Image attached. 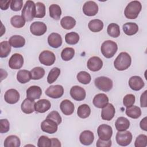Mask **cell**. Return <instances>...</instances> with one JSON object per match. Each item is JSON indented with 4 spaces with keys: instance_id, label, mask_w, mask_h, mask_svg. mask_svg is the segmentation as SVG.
<instances>
[{
    "instance_id": "44dd1931",
    "label": "cell",
    "mask_w": 147,
    "mask_h": 147,
    "mask_svg": "<svg viewBox=\"0 0 147 147\" xmlns=\"http://www.w3.org/2000/svg\"><path fill=\"white\" fill-rule=\"evenodd\" d=\"M51 107V103L49 100L45 99H42L35 103L34 109L37 113H44L49 110Z\"/></svg>"
},
{
    "instance_id": "d6986e66",
    "label": "cell",
    "mask_w": 147,
    "mask_h": 147,
    "mask_svg": "<svg viewBox=\"0 0 147 147\" xmlns=\"http://www.w3.org/2000/svg\"><path fill=\"white\" fill-rule=\"evenodd\" d=\"M92 103L96 107L102 109L109 103V98L105 94H98L94 96Z\"/></svg>"
},
{
    "instance_id": "ee69618b",
    "label": "cell",
    "mask_w": 147,
    "mask_h": 147,
    "mask_svg": "<svg viewBox=\"0 0 147 147\" xmlns=\"http://www.w3.org/2000/svg\"><path fill=\"white\" fill-rule=\"evenodd\" d=\"M36 18H42L45 16V5L40 2H38L36 3Z\"/></svg>"
},
{
    "instance_id": "7bdbcfd3",
    "label": "cell",
    "mask_w": 147,
    "mask_h": 147,
    "mask_svg": "<svg viewBox=\"0 0 147 147\" xmlns=\"http://www.w3.org/2000/svg\"><path fill=\"white\" fill-rule=\"evenodd\" d=\"M75 55V50L71 47H67L63 49L61 53V57L64 61H69L71 60Z\"/></svg>"
},
{
    "instance_id": "ac0fdd59",
    "label": "cell",
    "mask_w": 147,
    "mask_h": 147,
    "mask_svg": "<svg viewBox=\"0 0 147 147\" xmlns=\"http://www.w3.org/2000/svg\"><path fill=\"white\" fill-rule=\"evenodd\" d=\"M129 86L131 90L139 91L144 87L145 83L140 76H133L129 79Z\"/></svg>"
},
{
    "instance_id": "60d3db41",
    "label": "cell",
    "mask_w": 147,
    "mask_h": 147,
    "mask_svg": "<svg viewBox=\"0 0 147 147\" xmlns=\"http://www.w3.org/2000/svg\"><path fill=\"white\" fill-rule=\"evenodd\" d=\"M60 69L57 67L52 68L47 76V82L49 84H52L55 82L60 74Z\"/></svg>"
},
{
    "instance_id": "d4e9b609",
    "label": "cell",
    "mask_w": 147,
    "mask_h": 147,
    "mask_svg": "<svg viewBox=\"0 0 147 147\" xmlns=\"http://www.w3.org/2000/svg\"><path fill=\"white\" fill-rule=\"evenodd\" d=\"M34 105L35 102L34 100H32L27 98L22 102L21 108L23 113L29 114L33 113L34 111H35Z\"/></svg>"
},
{
    "instance_id": "816d5d0a",
    "label": "cell",
    "mask_w": 147,
    "mask_h": 147,
    "mask_svg": "<svg viewBox=\"0 0 147 147\" xmlns=\"http://www.w3.org/2000/svg\"><path fill=\"white\" fill-rule=\"evenodd\" d=\"M96 146L97 147H110L111 146V139L109 140H103L99 138L97 140Z\"/></svg>"
},
{
    "instance_id": "bcb514c9",
    "label": "cell",
    "mask_w": 147,
    "mask_h": 147,
    "mask_svg": "<svg viewBox=\"0 0 147 147\" xmlns=\"http://www.w3.org/2000/svg\"><path fill=\"white\" fill-rule=\"evenodd\" d=\"M51 139L45 136H41L39 137L37 142L38 147H50L51 146Z\"/></svg>"
},
{
    "instance_id": "7402d4cb",
    "label": "cell",
    "mask_w": 147,
    "mask_h": 147,
    "mask_svg": "<svg viewBox=\"0 0 147 147\" xmlns=\"http://www.w3.org/2000/svg\"><path fill=\"white\" fill-rule=\"evenodd\" d=\"M79 140L82 144L84 145H90L94 140V133L90 130H84L80 133Z\"/></svg>"
},
{
    "instance_id": "836d02e7",
    "label": "cell",
    "mask_w": 147,
    "mask_h": 147,
    "mask_svg": "<svg viewBox=\"0 0 147 147\" xmlns=\"http://www.w3.org/2000/svg\"><path fill=\"white\" fill-rule=\"evenodd\" d=\"M49 16L51 18L58 20L60 19L61 15V9L57 4H52L49 7Z\"/></svg>"
},
{
    "instance_id": "6da1fadb",
    "label": "cell",
    "mask_w": 147,
    "mask_h": 147,
    "mask_svg": "<svg viewBox=\"0 0 147 147\" xmlns=\"http://www.w3.org/2000/svg\"><path fill=\"white\" fill-rule=\"evenodd\" d=\"M131 58L129 53L125 52H121L114 61V66L118 71L127 69L131 65Z\"/></svg>"
},
{
    "instance_id": "e575fe53",
    "label": "cell",
    "mask_w": 147,
    "mask_h": 147,
    "mask_svg": "<svg viewBox=\"0 0 147 147\" xmlns=\"http://www.w3.org/2000/svg\"><path fill=\"white\" fill-rule=\"evenodd\" d=\"M91 114V109L87 104H83L78 108L77 114L81 118H86L90 116Z\"/></svg>"
},
{
    "instance_id": "db71d44e",
    "label": "cell",
    "mask_w": 147,
    "mask_h": 147,
    "mask_svg": "<svg viewBox=\"0 0 147 147\" xmlns=\"http://www.w3.org/2000/svg\"><path fill=\"white\" fill-rule=\"evenodd\" d=\"M11 1H4L1 0L0 1V7L2 10H6L8 9L9 6V4H10Z\"/></svg>"
},
{
    "instance_id": "f35d334b",
    "label": "cell",
    "mask_w": 147,
    "mask_h": 147,
    "mask_svg": "<svg viewBox=\"0 0 147 147\" xmlns=\"http://www.w3.org/2000/svg\"><path fill=\"white\" fill-rule=\"evenodd\" d=\"M79 35L74 32H69L65 36V41L69 45L76 44L79 42Z\"/></svg>"
},
{
    "instance_id": "9c48e42d",
    "label": "cell",
    "mask_w": 147,
    "mask_h": 147,
    "mask_svg": "<svg viewBox=\"0 0 147 147\" xmlns=\"http://www.w3.org/2000/svg\"><path fill=\"white\" fill-rule=\"evenodd\" d=\"M45 94L52 98L57 99L61 97L64 94V88L59 84L49 86L45 90Z\"/></svg>"
},
{
    "instance_id": "8fae6325",
    "label": "cell",
    "mask_w": 147,
    "mask_h": 147,
    "mask_svg": "<svg viewBox=\"0 0 147 147\" xmlns=\"http://www.w3.org/2000/svg\"><path fill=\"white\" fill-rule=\"evenodd\" d=\"M47 30V28L45 24L40 21L34 22L30 26V30L32 34L37 36L45 34Z\"/></svg>"
},
{
    "instance_id": "8d00e7d4",
    "label": "cell",
    "mask_w": 147,
    "mask_h": 147,
    "mask_svg": "<svg viewBox=\"0 0 147 147\" xmlns=\"http://www.w3.org/2000/svg\"><path fill=\"white\" fill-rule=\"evenodd\" d=\"M11 45L7 41H3L0 43V57L1 58L6 57L11 51Z\"/></svg>"
},
{
    "instance_id": "4316f807",
    "label": "cell",
    "mask_w": 147,
    "mask_h": 147,
    "mask_svg": "<svg viewBox=\"0 0 147 147\" xmlns=\"http://www.w3.org/2000/svg\"><path fill=\"white\" fill-rule=\"evenodd\" d=\"M115 126L116 129L119 131L126 130L130 126V121L125 117H119L116 120Z\"/></svg>"
},
{
    "instance_id": "ab89813d",
    "label": "cell",
    "mask_w": 147,
    "mask_h": 147,
    "mask_svg": "<svg viewBox=\"0 0 147 147\" xmlns=\"http://www.w3.org/2000/svg\"><path fill=\"white\" fill-rule=\"evenodd\" d=\"M30 72L33 80H39L42 78L45 75V70L41 67H34Z\"/></svg>"
},
{
    "instance_id": "7a4b0ae2",
    "label": "cell",
    "mask_w": 147,
    "mask_h": 147,
    "mask_svg": "<svg viewBox=\"0 0 147 147\" xmlns=\"http://www.w3.org/2000/svg\"><path fill=\"white\" fill-rule=\"evenodd\" d=\"M142 5L138 1H133L129 2L124 10V14L128 19H136L141 11Z\"/></svg>"
},
{
    "instance_id": "d590c367",
    "label": "cell",
    "mask_w": 147,
    "mask_h": 147,
    "mask_svg": "<svg viewBox=\"0 0 147 147\" xmlns=\"http://www.w3.org/2000/svg\"><path fill=\"white\" fill-rule=\"evenodd\" d=\"M107 34L113 38H117L120 35V29L118 24L115 23L110 24L107 28Z\"/></svg>"
},
{
    "instance_id": "3957f363",
    "label": "cell",
    "mask_w": 147,
    "mask_h": 147,
    "mask_svg": "<svg viewBox=\"0 0 147 147\" xmlns=\"http://www.w3.org/2000/svg\"><path fill=\"white\" fill-rule=\"evenodd\" d=\"M118 50L117 43L112 40H106L104 41L100 47L102 55L107 59L113 57Z\"/></svg>"
},
{
    "instance_id": "f1b7e54d",
    "label": "cell",
    "mask_w": 147,
    "mask_h": 147,
    "mask_svg": "<svg viewBox=\"0 0 147 147\" xmlns=\"http://www.w3.org/2000/svg\"><path fill=\"white\" fill-rule=\"evenodd\" d=\"M17 79L22 84L29 82L32 79L30 72L26 69H21L18 71L17 74Z\"/></svg>"
},
{
    "instance_id": "681fc988",
    "label": "cell",
    "mask_w": 147,
    "mask_h": 147,
    "mask_svg": "<svg viewBox=\"0 0 147 147\" xmlns=\"http://www.w3.org/2000/svg\"><path fill=\"white\" fill-rule=\"evenodd\" d=\"M23 6V1L22 0H13L11 1L10 8L15 11H20Z\"/></svg>"
},
{
    "instance_id": "7dc6e473",
    "label": "cell",
    "mask_w": 147,
    "mask_h": 147,
    "mask_svg": "<svg viewBox=\"0 0 147 147\" xmlns=\"http://www.w3.org/2000/svg\"><path fill=\"white\" fill-rule=\"evenodd\" d=\"M136 100V98L135 96L133 94H129L126 95L123 99V105L127 107L133 106Z\"/></svg>"
},
{
    "instance_id": "5b68a950",
    "label": "cell",
    "mask_w": 147,
    "mask_h": 147,
    "mask_svg": "<svg viewBox=\"0 0 147 147\" xmlns=\"http://www.w3.org/2000/svg\"><path fill=\"white\" fill-rule=\"evenodd\" d=\"M95 86L100 90L107 92L111 90L113 86V83L111 79L106 76H99L94 80Z\"/></svg>"
},
{
    "instance_id": "8992f818",
    "label": "cell",
    "mask_w": 147,
    "mask_h": 147,
    "mask_svg": "<svg viewBox=\"0 0 147 147\" xmlns=\"http://www.w3.org/2000/svg\"><path fill=\"white\" fill-rule=\"evenodd\" d=\"M132 134L130 131L124 130L117 133L115 139L117 144L122 146H127L132 141Z\"/></svg>"
},
{
    "instance_id": "4dcf8cb0",
    "label": "cell",
    "mask_w": 147,
    "mask_h": 147,
    "mask_svg": "<svg viewBox=\"0 0 147 147\" xmlns=\"http://www.w3.org/2000/svg\"><path fill=\"white\" fill-rule=\"evenodd\" d=\"M76 23V20L71 16H65L60 20L61 26L67 30L72 29L75 26Z\"/></svg>"
},
{
    "instance_id": "4fadbf2b",
    "label": "cell",
    "mask_w": 147,
    "mask_h": 147,
    "mask_svg": "<svg viewBox=\"0 0 147 147\" xmlns=\"http://www.w3.org/2000/svg\"><path fill=\"white\" fill-rule=\"evenodd\" d=\"M24 64V57L20 53H14L10 58L9 60V66L11 69H20Z\"/></svg>"
},
{
    "instance_id": "ba28073f",
    "label": "cell",
    "mask_w": 147,
    "mask_h": 147,
    "mask_svg": "<svg viewBox=\"0 0 147 147\" xmlns=\"http://www.w3.org/2000/svg\"><path fill=\"white\" fill-rule=\"evenodd\" d=\"M97 134L99 138L101 140H110L113 135L112 127L110 125L106 124H102L98 127Z\"/></svg>"
},
{
    "instance_id": "b9f144b4",
    "label": "cell",
    "mask_w": 147,
    "mask_h": 147,
    "mask_svg": "<svg viewBox=\"0 0 147 147\" xmlns=\"http://www.w3.org/2000/svg\"><path fill=\"white\" fill-rule=\"evenodd\" d=\"M78 82L83 84H87L90 83L91 80V77L89 73L86 71H80L76 76Z\"/></svg>"
},
{
    "instance_id": "484cf974",
    "label": "cell",
    "mask_w": 147,
    "mask_h": 147,
    "mask_svg": "<svg viewBox=\"0 0 147 147\" xmlns=\"http://www.w3.org/2000/svg\"><path fill=\"white\" fill-rule=\"evenodd\" d=\"M9 42L11 47L16 48H18L25 45V40L20 35H14L10 37L9 40Z\"/></svg>"
},
{
    "instance_id": "603a6c76",
    "label": "cell",
    "mask_w": 147,
    "mask_h": 147,
    "mask_svg": "<svg viewBox=\"0 0 147 147\" xmlns=\"http://www.w3.org/2000/svg\"><path fill=\"white\" fill-rule=\"evenodd\" d=\"M42 94L41 88L37 86H32L26 90V96L32 100L39 99Z\"/></svg>"
},
{
    "instance_id": "83f0119b",
    "label": "cell",
    "mask_w": 147,
    "mask_h": 147,
    "mask_svg": "<svg viewBox=\"0 0 147 147\" xmlns=\"http://www.w3.org/2000/svg\"><path fill=\"white\" fill-rule=\"evenodd\" d=\"M122 29L126 35L132 36L138 32V26L136 23L126 22L123 25Z\"/></svg>"
},
{
    "instance_id": "f6af8a7d",
    "label": "cell",
    "mask_w": 147,
    "mask_h": 147,
    "mask_svg": "<svg viewBox=\"0 0 147 147\" xmlns=\"http://www.w3.org/2000/svg\"><path fill=\"white\" fill-rule=\"evenodd\" d=\"M147 145V136L145 134H140L136 139L135 147H145Z\"/></svg>"
},
{
    "instance_id": "30bf717a",
    "label": "cell",
    "mask_w": 147,
    "mask_h": 147,
    "mask_svg": "<svg viewBox=\"0 0 147 147\" xmlns=\"http://www.w3.org/2000/svg\"><path fill=\"white\" fill-rule=\"evenodd\" d=\"M40 126L42 131L48 134L56 133L58 129V125L55 121L48 118H46L43 121Z\"/></svg>"
},
{
    "instance_id": "f546056e",
    "label": "cell",
    "mask_w": 147,
    "mask_h": 147,
    "mask_svg": "<svg viewBox=\"0 0 147 147\" xmlns=\"http://www.w3.org/2000/svg\"><path fill=\"white\" fill-rule=\"evenodd\" d=\"M3 145L5 147H19L21 145V141L18 137L11 135L6 138Z\"/></svg>"
},
{
    "instance_id": "d6a6232c",
    "label": "cell",
    "mask_w": 147,
    "mask_h": 147,
    "mask_svg": "<svg viewBox=\"0 0 147 147\" xmlns=\"http://www.w3.org/2000/svg\"><path fill=\"white\" fill-rule=\"evenodd\" d=\"M89 29L92 32H99L103 28V22L99 19L91 20L88 25Z\"/></svg>"
},
{
    "instance_id": "5bb4252c",
    "label": "cell",
    "mask_w": 147,
    "mask_h": 147,
    "mask_svg": "<svg viewBox=\"0 0 147 147\" xmlns=\"http://www.w3.org/2000/svg\"><path fill=\"white\" fill-rule=\"evenodd\" d=\"M69 93L72 98L77 101H82L84 100L86 96L85 90L79 86H73L71 88Z\"/></svg>"
},
{
    "instance_id": "1f68e13d",
    "label": "cell",
    "mask_w": 147,
    "mask_h": 147,
    "mask_svg": "<svg viewBox=\"0 0 147 147\" xmlns=\"http://www.w3.org/2000/svg\"><path fill=\"white\" fill-rule=\"evenodd\" d=\"M126 114L130 118L133 119H137L141 115V110L140 108L137 106H131L126 107Z\"/></svg>"
},
{
    "instance_id": "9f6ffc18",
    "label": "cell",
    "mask_w": 147,
    "mask_h": 147,
    "mask_svg": "<svg viewBox=\"0 0 147 147\" xmlns=\"http://www.w3.org/2000/svg\"><path fill=\"white\" fill-rule=\"evenodd\" d=\"M51 139V146H57V147H60L61 146V144L60 141L56 138H52Z\"/></svg>"
},
{
    "instance_id": "9a60e30c",
    "label": "cell",
    "mask_w": 147,
    "mask_h": 147,
    "mask_svg": "<svg viewBox=\"0 0 147 147\" xmlns=\"http://www.w3.org/2000/svg\"><path fill=\"white\" fill-rule=\"evenodd\" d=\"M87 66L88 69L91 71H98L102 68L103 61L100 57L98 56H92L88 60Z\"/></svg>"
},
{
    "instance_id": "7c38bea8",
    "label": "cell",
    "mask_w": 147,
    "mask_h": 147,
    "mask_svg": "<svg viewBox=\"0 0 147 147\" xmlns=\"http://www.w3.org/2000/svg\"><path fill=\"white\" fill-rule=\"evenodd\" d=\"M83 11L87 16H94L98 12V6L94 1H87L83 5Z\"/></svg>"
},
{
    "instance_id": "e0dca14e",
    "label": "cell",
    "mask_w": 147,
    "mask_h": 147,
    "mask_svg": "<svg viewBox=\"0 0 147 147\" xmlns=\"http://www.w3.org/2000/svg\"><path fill=\"white\" fill-rule=\"evenodd\" d=\"M115 113V107L111 103H107V105L102 108L101 112V117L102 119L106 121H110L114 117Z\"/></svg>"
},
{
    "instance_id": "2e32d148",
    "label": "cell",
    "mask_w": 147,
    "mask_h": 147,
    "mask_svg": "<svg viewBox=\"0 0 147 147\" xmlns=\"http://www.w3.org/2000/svg\"><path fill=\"white\" fill-rule=\"evenodd\" d=\"M20 94L16 89L11 88L7 90L4 95L5 102L9 104H15L20 99Z\"/></svg>"
},
{
    "instance_id": "cb8c5ba5",
    "label": "cell",
    "mask_w": 147,
    "mask_h": 147,
    "mask_svg": "<svg viewBox=\"0 0 147 147\" xmlns=\"http://www.w3.org/2000/svg\"><path fill=\"white\" fill-rule=\"evenodd\" d=\"M60 108L62 113L65 115H71L75 110L74 103L69 100H63L60 105Z\"/></svg>"
},
{
    "instance_id": "11a10c76",
    "label": "cell",
    "mask_w": 147,
    "mask_h": 147,
    "mask_svg": "<svg viewBox=\"0 0 147 147\" xmlns=\"http://www.w3.org/2000/svg\"><path fill=\"white\" fill-rule=\"evenodd\" d=\"M147 117H144L140 123V126L141 128V129L144 130V131H147Z\"/></svg>"
},
{
    "instance_id": "ffe728a7",
    "label": "cell",
    "mask_w": 147,
    "mask_h": 147,
    "mask_svg": "<svg viewBox=\"0 0 147 147\" xmlns=\"http://www.w3.org/2000/svg\"><path fill=\"white\" fill-rule=\"evenodd\" d=\"M61 36L57 33H52L48 37V42L49 46L53 48H57L62 44Z\"/></svg>"
},
{
    "instance_id": "c3c4849f",
    "label": "cell",
    "mask_w": 147,
    "mask_h": 147,
    "mask_svg": "<svg viewBox=\"0 0 147 147\" xmlns=\"http://www.w3.org/2000/svg\"><path fill=\"white\" fill-rule=\"evenodd\" d=\"M47 118L50 119L55 121L58 125H60L62 121V119H61L60 115L56 111H52L50 112L48 114Z\"/></svg>"
},
{
    "instance_id": "52a82bcc",
    "label": "cell",
    "mask_w": 147,
    "mask_h": 147,
    "mask_svg": "<svg viewBox=\"0 0 147 147\" xmlns=\"http://www.w3.org/2000/svg\"><path fill=\"white\" fill-rule=\"evenodd\" d=\"M40 62L47 66H50L54 64L56 60V57L55 54L49 51L46 50L41 52L38 56Z\"/></svg>"
},
{
    "instance_id": "f907efd6",
    "label": "cell",
    "mask_w": 147,
    "mask_h": 147,
    "mask_svg": "<svg viewBox=\"0 0 147 147\" xmlns=\"http://www.w3.org/2000/svg\"><path fill=\"white\" fill-rule=\"evenodd\" d=\"M0 133H7L10 129V123L7 119H1L0 120Z\"/></svg>"
},
{
    "instance_id": "74e56055",
    "label": "cell",
    "mask_w": 147,
    "mask_h": 147,
    "mask_svg": "<svg viewBox=\"0 0 147 147\" xmlns=\"http://www.w3.org/2000/svg\"><path fill=\"white\" fill-rule=\"evenodd\" d=\"M10 23L14 28H21L25 25V20L21 16L15 15L11 18Z\"/></svg>"
},
{
    "instance_id": "f5cc1de1",
    "label": "cell",
    "mask_w": 147,
    "mask_h": 147,
    "mask_svg": "<svg viewBox=\"0 0 147 147\" xmlns=\"http://www.w3.org/2000/svg\"><path fill=\"white\" fill-rule=\"evenodd\" d=\"M146 92L147 91L145 90L142 94L140 97V104L142 107H146L147 106L146 103Z\"/></svg>"
},
{
    "instance_id": "277c9868",
    "label": "cell",
    "mask_w": 147,
    "mask_h": 147,
    "mask_svg": "<svg viewBox=\"0 0 147 147\" xmlns=\"http://www.w3.org/2000/svg\"><path fill=\"white\" fill-rule=\"evenodd\" d=\"M36 4L32 1H26L22 10L21 16L26 21H31L36 17Z\"/></svg>"
}]
</instances>
